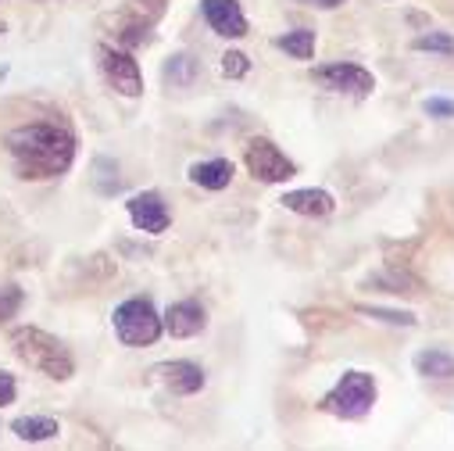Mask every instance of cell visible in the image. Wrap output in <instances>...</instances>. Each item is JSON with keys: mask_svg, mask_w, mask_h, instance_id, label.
I'll list each match as a JSON object with an SVG mask.
<instances>
[{"mask_svg": "<svg viewBox=\"0 0 454 451\" xmlns=\"http://www.w3.org/2000/svg\"><path fill=\"white\" fill-rule=\"evenodd\" d=\"M126 208H129V218H133L137 230H144L151 237L165 233L168 226H172V211H168V204H165V197L158 190H144V194L129 197Z\"/></svg>", "mask_w": 454, "mask_h": 451, "instance_id": "ba28073f", "label": "cell"}, {"mask_svg": "<svg viewBox=\"0 0 454 451\" xmlns=\"http://www.w3.org/2000/svg\"><path fill=\"white\" fill-rule=\"evenodd\" d=\"M100 68L107 75V83L115 86L122 97H140L144 93V72L137 65V58L122 47H100Z\"/></svg>", "mask_w": 454, "mask_h": 451, "instance_id": "52a82bcc", "label": "cell"}, {"mask_svg": "<svg viewBox=\"0 0 454 451\" xmlns=\"http://www.w3.org/2000/svg\"><path fill=\"white\" fill-rule=\"evenodd\" d=\"M276 47L286 51L290 58H297V61H308V58L315 54V33H311V29L283 33V36H276Z\"/></svg>", "mask_w": 454, "mask_h": 451, "instance_id": "2e32d148", "label": "cell"}, {"mask_svg": "<svg viewBox=\"0 0 454 451\" xmlns=\"http://www.w3.org/2000/svg\"><path fill=\"white\" fill-rule=\"evenodd\" d=\"M233 162L230 158H207V162H197V165H190V179L197 183V186H204V190H225L233 183Z\"/></svg>", "mask_w": 454, "mask_h": 451, "instance_id": "4fadbf2b", "label": "cell"}, {"mask_svg": "<svg viewBox=\"0 0 454 451\" xmlns=\"http://www.w3.org/2000/svg\"><path fill=\"white\" fill-rule=\"evenodd\" d=\"M8 151L22 179H54L72 169L75 137L61 123H29L8 133Z\"/></svg>", "mask_w": 454, "mask_h": 451, "instance_id": "6da1fadb", "label": "cell"}, {"mask_svg": "<svg viewBox=\"0 0 454 451\" xmlns=\"http://www.w3.org/2000/svg\"><path fill=\"white\" fill-rule=\"evenodd\" d=\"M111 322H115V333L119 341L126 348H144V344H154L161 336V315L154 308L151 297H129L115 308V315H111Z\"/></svg>", "mask_w": 454, "mask_h": 451, "instance_id": "277c9868", "label": "cell"}, {"mask_svg": "<svg viewBox=\"0 0 454 451\" xmlns=\"http://www.w3.org/2000/svg\"><path fill=\"white\" fill-rule=\"evenodd\" d=\"M411 47L422 51V54H443V58H450V54H454V36L433 29V33H419V36L411 40Z\"/></svg>", "mask_w": 454, "mask_h": 451, "instance_id": "ac0fdd59", "label": "cell"}, {"mask_svg": "<svg viewBox=\"0 0 454 451\" xmlns=\"http://www.w3.org/2000/svg\"><path fill=\"white\" fill-rule=\"evenodd\" d=\"M362 315L369 319H380V322H390V326H415L419 319L411 312H397V308H376V305H358Z\"/></svg>", "mask_w": 454, "mask_h": 451, "instance_id": "ffe728a7", "label": "cell"}, {"mask_svg": "<svg viewBox=\"0 0 454 451\" xmlns=\"http://www.w3.org/2000/svg\"><path fill=\"white\" fill-rule=\"evenodd\" d=\"M161 380H165V387L172 391V394H183V398H190V394H197V391H204V369L197 366V362H165L161 369Z\"/></svg>", "mask_w": 454, "mask_h": 451, "instance_id": "7c38bea8", "label": "cell"}, {"mask_svg": "<svg viewBox=\"0 0 454 451\" xmlns=\"http://www.w3.org/2000/svg\"><path fill=\"white\" fill-rule=\"evenodd\" d=\"M58 419H51V415H22V419H15L12 423V433L19 437V440H29V444H40V440H51V437H58Z\"/></svg>", "mask_w": 454, "mask_h": 451, "instance_id": "9a60e30c", "label": "cell"}, {"mask_svg": "<svg viewBox=\"0 0 454 451\" xmlns=\"http://www.w3.org/2000/svg\"><path fill=\"white\" fill-rule=\"evenodd\" d=\"M200 12L207 19V26L218 36H225V40H240L251 29L247 26V15L240 8V0H200Z\"/></svg>", "mask_w": 454, "mask_h": 451, "instance_id": "9c48e42d", "label": "cell"}, {"mask_svg": "<svg viewBox=\"0 0 454 451\" xmlns=\"http://www.w3.org/2000/svg\"><path fill=\"white\" fill-rule=\"evenodd\" d=\"M12 348L26 366L40 369L51 380H68L75 373V362H72L68 348L58 341V336H51V333H43L36 326H19L12 333Z\"/></svg>", "mask_w": 454, "mask_h": 451, "instance_id": "7a4b0ae2", "label": "cell"}, {"mask_svg": "<svg viewBox=\"0 0 454 451\" xmlns=\"http://www.w3.org/2000/svg\"><path fill=\"white\" fill-rule=\"evenodd\" d=\"M422 107L429 119H454V100H447V97H429Z\"/></svg>", "mask_w": 454, "mask_h": 451, "instance_id": "603a6c76", "label": "cell"}, {"mask_svg": "<svg viewBox=\"0 0 454 451\" xmlns=\"http://www.w3.org/2000/svg\"><path fill=\"white\" fill-rule=\"evenodd\" d=\"M244 165H247V172H251L254 179H262V183H286V179L297 176V165H294L272 140H265V137H254V140L244 147Z\"/></svg>", "mask_w": 454, "mask_h": 451, "instance_id": "8992f818", "label": "cell"}, {"mask_svg": "<svg viewBox=\"0 0 454 451\" xmlns=\"http://www.w3.org/2000/svg\"><path fill=\"white\" fill-rule=\"evenodd\" d=\"M247 72H251V61H247L244 51H225L222 54V75L225 79H244Z\"/></svg>", "mask_w": 454, "mask_h": 451, "instance_id": "7402d4cb", "label": "cell"}, {"mask_svg": "<svg viewBox=\"0 0 454 451\" xmlns=\"http://www.w3.org/2000/svg\"><path fill=\"white\" fill-rule=\"evenodd\" d=\"M193 75H197V61H193L190 54H176V58H168V65H165V79H168L172 86H190Z\"/></svg>", "mask_w": 454, "mask_h": 451, "instance_id": "d6986e66", "label": "cell"}, {"mask_svg": "<svg viewBox=\"0 0 454 451\" xmlns=\"http://www.w3.org/2000/svg\"><path fill=\"white\" fill-rule=\"evenodd\" d=\"M415 373L426 380H454V355L443 348H426L415 355Z\"/></svg>", "mask_w": 454, "mask_h": 451, "instance_id": "5bb4252c", "label": "cell"}, {"mask_svg": "<svg viewBox=\"0 0 454 451\" xmlns=\"http://www.w3.org/2000/svg\"><path fill=\"white\" fill-rule=\"evenodd\" d=\"M15 394H19V384H15V376L0 369V408H4V405H12V401H15Z\"/></svg>", "mask_w": 454, "mask_h": 451, "instance_id": "cb8c5ba5", "label": "cell"}, {"mask_svg": "<svg viewBox=\"0 0 454 451\" xmlns=\"http://www.w3.org/2000/svg\"><path fill=\"white\" fill-rule=\"evenodd\" d=\"M22 305H26V294L19 287H0V322L15 319L22 312Z\"/></svg>", "mask_w": 454, "mask_h": 451, "instance_id": "44dd1931", "label": "cell"}, {"mask_svg": "<svg viewBox=\"0 0 454 451\" xmlns=\"http://www.w3.org/2000/svg\"><path fill=\"white\" fill-rule=\"evenodd\" d=\"M380 398V387H376V376L372 373H362V369H351L336 380V387L322 398V412L336 415V419H365L372 412Z\"/></svg>", "mask_w": 454, "mask_h": 451, "instance_id": "3957f363", "label": "cell"}, {"mask_svg": "<svg viewBox=\"0 0 454 451\" xmlns=\"http://www.w3.org/2000/svg\"><path fill=\"white\" fill-rule=\"evenodd\" d=\"M297 4L318 8V12H336V8H344V0H297Z\"/></svg>", "mask_w": 454, "mask_h": 451, "instance_id": "d4e9b609", "label": "cell"}, {"mask_svg": "<svg viewBox=\"0 0 454 451\" xmlns=\"http://www.w3.org/2000/svg\"><path fill=\"white\" fill-rule=\"evenodd\" d=\"M369 283H372V287H383L387 294H419V290H422V283H419L415 276L401 273V269H387V273L372 276Z\"/></svg>", "mask_w": 454, "mask_h": 451, "instance_id": "e0dca14e", "label": "cell"}, {"mask_svg": "<svg viewBox=\"0 0 454 451\" xmlns=\"http://www.w3.org/2000/svg\"><path fill=\"white\" fill-rule=\"evenodd\" d=\"M279 204H283L286 211H294V215H304V218H325V215H333L336 197H333L329 190L308 186V190H290V194H283Z\"/></svg>", "mask_w": 454, "mask_h": 451, "instance_id": "8fae6325", "label": "cell"}, {"mask_svg": "<svg viewBox=\"0 0 454 451\" xmlns=\"http://www.w3.org/2000/svg\"><path fill=\"white\" fill-rule=\"evenodd\" d=\"M161 326H165L168 336H176V341H186V336H197L207 326V312H204L200 301L186 297V301L168 305V312L161 315Z\"/></svg>", "mask_w": 454, "mask_h": 451, "instance_id": "30bf717a", "label": "cell"}, {"mask_svg": "<svg viewBox=\"0 0 454 451\" xmlns=\"http://www.w3.org/2000/svg\"><path fill=\"white\" fill-rule=\"evenodd\" d=\"M315 86H322L325 93H348V97H369L376 90V75L355 61H333L311 72Z\"/></svg>", "mask_w": 454, "mask_h": 451, "instance_id": "5b68a950", "label": "cell"}, {"mask_svg": "<svg viewBox=\"0 0 454 451\" xmlns=\"http://www.w3.org/2000/svg\"><path fill=\"white\" fill-rule=\"evenodd\" d=\"M0 36H4V22H0Z\"/></svg>", "mask_w": 454, "mask_h": 451, "instance_id": "484cf974", "label": "cell"}]
</instances>
